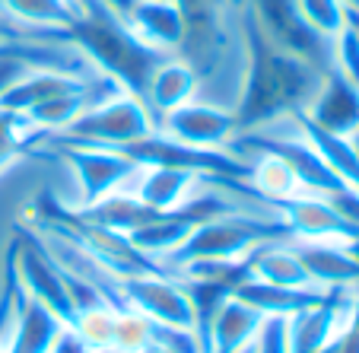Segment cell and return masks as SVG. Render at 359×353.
<instances>
[{"mask_svg": "<svg viewBox=\"0 0 359 353\" xmlns=\"http://www.w3.org/2000/svg\"><path fill=\"white\" fill-rule=\"evenodd\" d=\"M236 26L245 51V70L242 93L232 112H236L238 134H251V131L273 128L277 121H286L296 112H302L318 89L321 70L273 45L261 32L248 4H238Z\"/></svg>", "mask_w": 359, "mask_h": 353, "instance_id": "obj_1", "label": "cell"}, {"mask_svg": "<svg viewBox=\"0 0 359 353\" xmlns=\"http://www.w3.org/2000/svg\"><path fill=\"white\" fill-rule=\"evenodd\" d=\"M74 4V22L61 32V39L76 55L95 70V74L115 80L124 93L140 99L153 70L169 55L143 45L128 22L105 10L99 0H70Z\"/></svg>", "mask_w": 359, "mask_h": 353, "instance_id": "obj_2", "label": "cell"}, {"mask_svg": "<svg viewBox=\"0 0 359 353\" xmlns=\"http://www.w3.org/2000/svg\"><path fill=\"white\" fill-rule=\"evenodd\" d=\"M264 242H296V239H292L290 226L283 223V217H277V213H261L258 217L248 207H238V211L201 223L163 265L178 271L191 261L245 258L251 248H258Z\"/></svg>", "mask_w": 359, "mask_h": 353, "instance_id": "obj_3", "label": "cell"}, {"mask_svg": "<svg viewBox=\"0 0 359 353\" xmlns=\"http://www.w3.org/2000/svg\"><path fill=\"white\" fill-rule=\"evenodd\" d=\"M156 121L149 109L130 93H115L111 99L86 109L76 121H70L61 134H51L45 140H67V143H93V147L121 149L140 137L153 134Z\"/></svg>", "mask_w": 359, "mask_h": 353, "instance_id": "obj_4", "label": "cell"}, {"mask_svg": "<svg viewBox=\"0 0 359 353\" xmlns=\"http://www.w3.org/2000/svg\"><path fill=\"white\" fill-rule=\"evenodd\" d=\"M10 251H13L16 280H20L22 290L32 299H39L41 306L55 315L61 325L74 328L76 306H74V299H70L67 277H64V267L57 265V258L48 251L45 239L22 229V226H16Z\"/></svg>", "mask_w": 359, "mask_h": 353, "instance_id": "obj_5", "label": "cell"}, {"mask_svg": "<svg viewBox=\"0 0 359 353\" xmlns=\"http://www.w3.org/2000/svg\"><path fill=\"white\" fill-rule=\"evenodd\" d=\"M39 149L55 153L74 169V178L80 185V204L89 207L102 197L115 194L124 188V182L140 175V166L128 159L124 153L109 147H93V143H67V140H41Z\"/></svg>", "mask_w": 359, "mask_h": 353, "instance_id": "obj_6", "label": "cell"}, {"mask_svg": "<svg viewBox=\"0 0 359 353\" xmlns=\"http://www.w3.org/2000/svg\"><path fill=\"white\" fill-rule=\"evenodd\" d=\"M229 4L232 0H175L182 13V48L178 58L197 70V76L213 74L229 45Z\"/></svg>", "mask_w": 359, "mask_h": 353, "instance_id": "obj_7", "label": "cell"}, {"mask_svg": "<svg viewBox=\"0 0 359 353\" xmlns=\"http://www.w3.org/2000/svg\"><path fill=\"white\" fill-rule=\"evenodd\" d=\"M248 4V10L255 13L261 32L273 41L277 48L290 51V55L309 61L312 67H318L321 74L331 70V39L321 32H315L305 16L299 13L296 0H238Z\"/></svg>", "mask_w": 359, "mask_h": 353, "instance_id": "obj_8", "label": "cell"}, {"mask_svg": "<svg viewBox=\"0 0 359 353\" xmlns=\"http://www.w3.org/2000/svg\"><path fill=\"white\" fill-rule=\"evenodd\" d=\"M229 211H238L236 197L229 201L226 194H213V191L203 197H188V201H182V204L172 207V211H163L153 223L143 226V229H137L134 236H130V242L140 251L153 255V258L165 261L201 223H207V220H213V217H223V213H229Z\"/></svg>", "mask_w": 359, "mask_h": 353, "instance_id": "obj_9", "label": "cell"}, {"mask_svg": "<svg viewBox=\"0 0 359 353\" xmlns=\"http://www.w3.org/2000/svg\"><path fill=\"white\" fill-rule=\"evenodd\" d=\"M118 296L128 309L147 315L149 321L194 331V309L178 274H140L118 277Z\"/></svg>", "mask_w": 359, "mask_h": 353, "instance_id": "obj_10", "label": "cell"}, {"mask_svg": "<svg viewBox=\"0 0 359 353\" xmlns=\"http://www.w3.org/2000/svg\"><path fill=\"white\" fill-rule=\"evenodd\" d=\"M277 217L290 226L296 242H356L359 226H353L337 207H331L327 197L318 194H292L273 201Z\"/></svg>", "mask_w": 359, "mask_h": 353, "instance_id": "obj_11", "label": "cell"}, {"mask_svg": "<svg viewBox=\"0 0 359 353\" xmlns=\"http://www.w3.org/2000/svg\"><path fill=\"white\" fill-rule=\"evenodd\" d=\"M156 131L201 149H226L238 137L236 112L223 109V105L197 102V99L165 112L156 121Z\"/></svg>", "mask_w": 359, "mask_h": 353, "instance_id": "obj_12", "label": "cell"}, {"mask_svg": "<svg viewBox=\"0 0 359 353\" xmlns=\"http://www.w3.org/2000/svg\"><path fill=\"white\" fill-rule=\"evenodd\" d=\"M83 83H86V76L74 74V70L26 67L4 93H0V109L16 112V115L26 118L29 112L55 102V99H61V95H67V93H76Z\"/></svg>", "mask_w": 359, "mask_h": 353, "instance_id": "obj_13", "label": "cell"}, {"mask_svg": "<svg viewBox=\"0 0 359 353\" xmlns=\"http://www.w3.org/2000/svg\"><path fill=\"white\" fill-rule=\"evenodd\" d=\"M302 115L321 131L331 134H350L359 128V86H353L337 70H325L318 89L302 109Z\"/></svg>", "mask_w": 359, "mask_h": 353, "instance_id": "obj_14", "label": "cell"}, {"mask_svg": "<svg viewBox=\"0 0 359 353\" xmlns=\"http://www.w3.org/2000/svg\"><path fill=\"white\" fill-rule=\"evenodd\" d=\"M350 306V290H331V296L318 306L286 319V338H290V353H318L334 340L346 319Z\"/></svg>", "mask_w": 359, "mask_h": 353, "instance_id": "obj_15", "label": "cell"}, {"mask_svg": "<svg viewBox=\"0 0 359 353\" xmlns=\"http://www.w3.org/2000/svg\"><path fill=\"white\" fill-rule=\"evenodd\" d=\"M64 328L67 325H61L39 299H32L22 286H16L7 353H51V347L57 344Z\"/></svg>", "mask_w": 359, "mask_h": 353, "instance_id": "obj_16", "label": "cell"}, {"mask_svg": "<svg viewBox=\"0 0 359 353\" xmlns=\"http://www.w3.org/2000/svg\"><path fill=\"white\" fill-rule=\"evenodd\" d=\"M299 261L312 286L321 290H353L359 286V258L344 242H296Z\"/></svg>", "mask_w": 359, "mask_h": 353, "instance_id": "obj_17", "label": "cell"}, {"mask_svg": "<svg viewBox=\"0 0 359 353\" xmlns=\"http://www.w3.org/2000/svg\"><path fill=\"white\" fill-rule=\"evenodd\" d=\"M197 83H201L197 70L191 67L188 61H182L178 55H169L153 70V76H149L147 89H143V95H140V102L149 109L153 121H159L165 112H172L194 99Z\"/></svg>", "mask_w": 359, "mask_h": 353, "instance_id": "obj_18", "label": "cell"}, {"mask_svg": "<svg viewBox=\"0 0 359 353\" xmlns=\"http://www.w3.org/2000/svg\"><path fill=\"white\" fill-rule=\"evenodd\" d=\"M236 296L242 302H248L251 309H258L264 319H271V315L273 319H292V315L325 302L331 296V290H321V286H277L251 277L238 286Z\"/></svg>", "mask_w": 359, "mask_h": 353, "instance_id": "obj_19", "label": "cell"}, {"mask_svg": "<svg viewBox=\"0 0 359 353\" xmlns=\"http://www.w3.org/2000/svg\"><path fill=\"white\" fill-rule=\"evenodd\" d=\"M124 22L143 45L156 48L163 55H178L184 26L175 0H140Z\"/></svg>", "mask_w": 359, "mask_h": 353, "instance_id": "obj_20", "label": "cell"}, {"mask_svg": "<svg viewBox=\"0 0 359 353\" xmlns=\"http://www.w3.org/2000/svg\"><path fill=\"white\" fill-rule=\"evenodd\" d=\"M76 213H80V217H86L89 223H99V226H105V229L118 232V236H128L130 239L137 229H143L147 223H153V220H156L163 211L143 204L137 194L115 191V194L102 197V201H95V204H89V207H76Z\"/></svg>", "mask_w": 359, "mask_h": 353, "instance_id": "obj_21", "label": "cell"}, {"mask_svg": "<svg viewBox=\"0 0 359 353\" xmlns=\"http://www.w3.org/2000/svg\"><path fill=\"white\" fill-rule=\"evenodd\" d=\"M264 315L251 309L238 296H229L219 306V312L210 321V353H236L248 340H255Z\"/></svg>", "mask_w": 359, "mask_h": 353, "instance_id": "obj_22", "label": "cell"}, {"mask_svg": "<svg viewBox=\"0 0 359 353\" xmlns=\"http://www.w3.org/2000/svg\"><path fill=\"white\" fill-rule=\"evenodd\" d=\"M251 277L264 280V284L277 286H312L309 274H305L302 261H299L296 242H264L258 248L248 251Z\"/></svg>", "mask_w": 359, "mask_h": 353, "instance_id": "obj_23", "label": "cell"}, {"mask_svg": "<svg viewBox=\"0 0 359 353\" xmlns=\"http://www.w3.org/2000/svg\"><path fill=\"white\" fill-rule=\"evenodd\" d=\"M201 182V175L182 169H165V166H153V169H140L137 175V191L143 204L156 207V211H172L182 201H188L191 188Z\"/></svg>", "mask_w": 359, "mask_h": 353, "instance_id": "obj_24", "label": "cell"}, {"mask_svg": "<svg viewBox=\"0 0 359 353\" xmlns=\"http://www.w3.org/2000/svg\"><path fill=\"white\" fill-rule=\"evenodd\" d=\"M0 13L32 32H64L76 16L70 0H0Z\"/></svg>", "mask_w": 359, "mask_h": 353, "instance_id": "obj_25", "label": "cell"}, {"mask_svg": "<svg viewBox=\"0 0 359 353\" xmlns=\"http://www.w3.org/2000/svg\"><path fill=\"white\" fill-rule=\"evenodd\" d=\"M41 143V134L16 112L0 109V159L16 163L22 153H32Z\"/></svg>", "mask_w": 359, "mask_h": 353, "instance_id": "obj_26", "label": "cell"}, {"mask_svg": "<svg viewBox=\"0 0 359 353\" xmlns=\"http://www.w3.org/2000/svg\"><path fill=\"white\" fill-rule=\"evenodd\" d=\"M296 7H299V13L305 16V22H309L315 32L327 35V39H334V35L346 26L344 0H296Z\"/></svg>", "mask_w": 359, "mask_h": 353, "instance_id": "obj_27", "label": "cell"}, {"mask_svg": "<svg viewBox=\"0 0 359 353\" xmlns=\"http://www.w3.org/2000/svg\"><path fill=\"white\" fill-rule=\"evenodd\" d=\"M331 67L353 86H359V35L350 22L331 39Z\"/></svg>", "mask_w": 359, "mask_h": 353, "instance_id": "obj_28", "label": "cell"}, {"mask_svg": "<svg viewBox=\"0 0 359 353\" xmlns=\"http://www.w3.org/2000/svg\"><path fill=\"white\" fill-rule=\"evenodd\" d=\"M258 353H290V338H286V319H264L255 334Z\"/></svg>", "mask_w": 359, "mask_h": 353, "instance_id": "obj_29", "label": "cell"}, {"mask_svg": "<svg viewBox=\"0 0 359 353\" xmlns=\"http://www.w3.org/2000/svg\"><path fill=\"white\" fill-rule=\"evenodd\" d=\"M32 39L64 41V39H61V32H32V29H22L20 22H13L10 16L0 13V45H4V41H32Z\"/></svg>", "mask_w": 359, "mask_h": 353, "instance_id": "obj_30", "label": "cell"}, {"mask_svg": "<svg viewBox=\"0 0 359 353\" xmlns=\"http://www.w3.org/2000/svg\"><path fill=\"white\" fill-rule=\"evenodd\" d=\"M51 353H93V350L83 344V338L74 331V328H64L61 338H57V344L51 347Z\"/></svg>", "mask_w": 359, "mask_h": 353, "instance_id": "obj_31", "label": "cell"}, {"mask_svg": "<svg viewBox=\"0 0 359 353\" xmlns=\"http://www.w3.org/2000/svg\"><path fill=\"white\" fill-rule=\"evenodd\" d=\"M99 4H102L105 10H111V13H115L118 20H128L130 10H134L137 4H140V0H99Z\"/></svg>", "mask_w": 359, "mask_h": 353, "instance_id": "obj_32", "label": "cell"}, {"mask_svg": "<svg viewBox=\"0 0 359 353\" xmlns=\"http://www.w3.org/2000/svg\"><path fill=\"white\" fill-rule=\"evenodd\" d=\"M346 22H350V26L356 29V35H359V13L356 10H346Z\"/></svg>", "mask_w": 359, "mask_h": 353, "instance_id": "obj_33", "label": "cell"}, {"mask_svg": "<svg viewBox=\"0 0 359 353\" xmlns=\"http://www.w3.org/2000/svg\"><path fill=\"white\" fill-rule=\"evenodd\" d=\"M346 137H350L353 149H356V156H359V128H356V131H350V134H346Z\"/></svg>", "mask_w": 359, "mask_h": 353, "instance_id": "obj_34", "label": "cell"}, {"mask_svg": "<svg viewBox=\"0 0 359 353\" xmlns=\"http://www.w3.org/2000/svg\"><path fill=\"white\" fill-rule=\"evenodd\" d=\"M236 353H258V344H255V340H248V344H245V347H238Z\"/></svg>", "mask_w": 359, "mask_h": 353, "instance_id": "obj_35", "label": "cell"}, {"mask_svg": "<svg viewBox=\"0 0 359 353\" xmlns=\"http://www.w3.org/2000/svg\"><path fill=\"white\" fill-rule=\"evenodd\" d=\"M346 248L353 251V258H359V239H356V242H350V245H346Z\"/></svg>", "mask_w": 359, "mask_h": 353, "instance_id": "obj_36", "label": "cell"}, {"mask_svg": "<svg viewBox=\"0 0 359 353\" xmlns=\"http://www.w3.org/2000/svg\"><path fill=\"white\" fill-rule=\"evenodd\" d=\"M344 4H346V10H356L359 13V0H344Z\"/></svg>", "mask_w": 359, "mask_h": 353, "instance_id": "obj_37", "label": "cell"}, {"mask_svg": "<svg viewBox=\"0 0 359 353\" xmlns=\"http://www.w3.org/2000/svg\"><path fill=\"white\" fill-rule=\"evenodd\" d=\"M7 166H10V163H4V159H0V175H4V172H7Z\"/></svg>", "mask_w": 359, "mask_h": 353, "instance_id": "obj_38", "label": "cell"}, {"mask_svg": "<svg viewBox=\"0 0 359 353\" xmlns=\"http://www.w3.org/2000/svg\"><path fill=\"white\" fill-rule=\"evenodd\" d=\"M95 353H121V350H95Z\"/></svg>", "mask_w": 359, "mask_h": 353, "instance_id": "obj_39", "label": "cell"}, {"mask_svg": "<svg viewBox=\"0 0 359 353\" xmlns=\"http://www.w3.org/2000/svg\"><path fill=\"white\" fill-rule=\"evenodd\" d=\"M149 353H159V350H149Z\"/></svg>", "mask_w": 359, "mask_h": 353, "instance_id": "obj_40", "label": "cell"}]
</instances>
